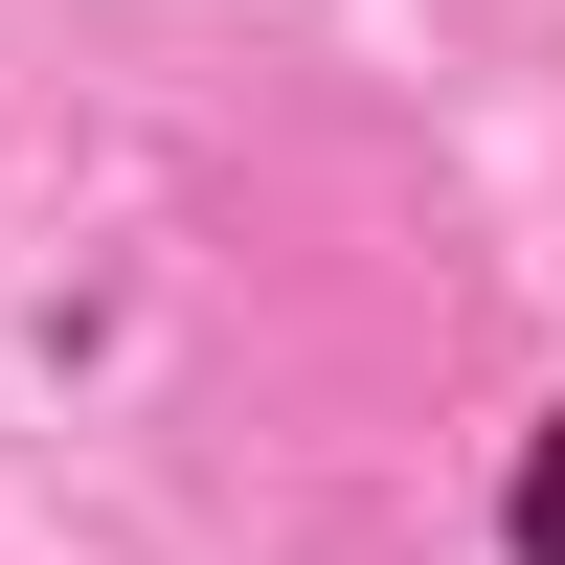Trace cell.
<instances>
[{"label":"cell","instance_id":"cell-1","mask_svg":"<svg viewBox=\"0 0 565 565\" xmlns=\"http://www.w3.org/2000/svg\"><path fill=\"white\" fill-rule=\"evenodd\" d=\"M521 565H565V430L521 452Z\"/></svg>","mask_w":565,"mask_h":565}]
</instances>
